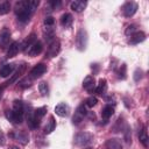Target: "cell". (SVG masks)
<instances>
[{
    "label": "cell",
    "mask_w": 149,
    "mask_h": 149,
    "mask_svg": "<svg viewBox=\"0 0 149 149\" xmlns=\"http://www.w3.org/2000/svg\"><path fill=\"white\" fill-rule=\"evenodd\" d=\"M106 90H107V81H106V79H100L99 83H98V85L94 88V92L97 94L102 95V94L106 93Z\"/></svg>",
    "instance_id": "d6986e66"
},
{
    "label": "cell",
    "mask_w": 149,
    "mask_h": 149,
    "mask_svg": "<svg viewBox=\"0 0 149 149\" xmlns=\"http://www.w3.org/2000/svg\"><path fill=\"white\" fill-rule=\"evenodd\" d=\"M20 43L19 42H13L10 45H9V48H8V50H7V57L8 58H10V57H14V56H16V54L19 52V50H20Z\"/></svg>",
    "instance_id": "ac0fdd59"
},
{
    "label": "cell",
    "mask_w": 149,
    "mask_h": 149,
    "mask_svg": "<svg viewBox=\"0 0 149 149\" xmlns=\"http://www.w3.org/2000/svg\"><path fill=\"white\" fill-rule=\"evenodd\" d=\"M10 9V3L9 1H1L0 2V15H5L9 12Z\"/></svg>",
    "instance_id": "4316f807"
},
{
    "label": "cell",
    "mask_w": 149,
    "mask_h": 149,
    "mask_svg": "<svg viewBox=\"0 0 149 149\" xmlns=\"http://www.w3.org/2000/svg\"><path fill=\"white\" fill-rule=\"evenodd\" d=\"M55 113H56L58 116H62V118L68 116L69 113H70V107H69L68 104L61 102V104L56 105V107H55Z\"/></svg>",
    "instance_id": "8fae6325"
},
{
    "label": "cell",
    "mask_w": 149,
    "mask_h": 149,
    "mask_svg": "<svg viewBox=\"0 0 149 149\" xmlns=\"http://www.w3.org/2000/svg\"><path fill=\"white\" fill-rule=\"evenodd\" d=\"M27 123L31 129H36L40 126V120L35 116L34 111H31V107L29 108V112H27Z\"/></svg>",
    "instance_id": "ba28073f"
},
{
    "label": "cell",
    "mask_w": 149,
    "mask_h": 149,
    "mask_svg": "<svg viewBox=\"0 0 149 149\" xmlns=\"http://www.w3.org/2000/svg\"><path fill=\"white\" fill-rule=\"evenodd\" d=\"M137 10V3L136 2H133V1H129V2H126L122 7V12H123V15L126 17H130L133 16Z\"/></svg>",
    "instance_id": "52a82bcc"
},
{
    "label": "cell",
    "mask_w": 149,
    "mask_h": 149,
    "mask_svg": "<svg viewBox=\"0 0 149 149\" xmlns=\"http://www.w3.org/2000/svg\"><path fill=\"white\" fill-rule=\"evenodd\" d=\"M8 149H19V147H16V146H10Z\"/></svg>",
    "instance_id": "b9f144b4"
},
{
    "label": "cell",
    "mask_w": 149,
    "mask_h": 149,
    "mask_svg": "<svg viewBox=\"0 0 149 149\" xmlns=\"http://www.w3.org/2000/svg\"><path fill=\"white\" fill-rule=\"evenodd\" d=\"M121 120H122L121 118H120V119L118 120V125H120V122H121ZM113 129H114V132H119V128H116V127H114ZM121 129H122V126H120V130H121Z\"/></svg>",
    "instance_id": "60d3db41"
},
{
    "label": "cell",
    "mask_w": 149,
    "mask_h": 149,
    "mask_svg": "<svg viewBox=\"0 0 149 149\" xmlns=\"http://www.w3.org/2000/svg\"><path fill=\"white\" fill-rule=\"evenodd\" d=\"M86 5H87V2H86V1H81V0H74V1H72V2L70 3V7H71V9H72L73 12L80 13V12H83V10L85 9Z\"/></svg>",
    "instance_id": "9a60e30c"
},
{
    "label": "cell",
    "mask_w": 149,
    "mask_h": 149,
    "mask_svg": "<svg viewBox=\"0 0 149 149\" xmlns=\"http://www.w3.org/2000/svg\"><path fill=\"white\" fill-rule=\"evenodd\" d=\"M137 31V27H136V24H129L128 27H127V29H126V35H133L134 33H136Z\"/></svg>",
    "instance_id": "1f68e13d"
},
{
    "label": "cell",
    "mask_w": 149,
    "mask_h": 149,
    "mask_svg": "<svg viewBox=\"0 0 149 149\" xmlns=\"http://www.w3.org/2000/svg\"><path fill=\"white\" fill-rule=\"evenodd\" d=\"M45 113H47V107H38L37 109H35L34 111V114H35V116L38 119V120H41L44 115H45Z\"/></svg>",
    "instance_id": "f546056e"
},
{
    "label": "cell",
    "mask_w": 149,
    "mask_h": 149,
    "mask_svg": "<svg viewBox=\"0 0 149 149\" xmlns=\"http://www.w3.org/2000/svg\"><path fill=\"white\" fill-rule=\"evenodd\" d=\"M6 142V137H5V134L2 133V130L0 129V146H3Z\"/></svg>",
    "instance_id": "f35d334b"
},
{
    "label": "cell",
    "mask_w": 149,
    "mask_h": 149,
    "mask_svg": "<svg viewBox=\"0 0 149 149\" xmlns=\"http://www.w3.org/2000/svg\"><path fill=\"white\" fill-rule=\"evenodd\" d=\"M49 3H50V6L52 7V9H58V8L62 6V1H61V0H51Z\"/></svg>",
    "instance_id": "e575fe53"
},
{
    "label": "cell",
    "mask_w": 149,
    "mask_h": 149,
    "mask_svg": "<svg viewBox=\"0 0 149 149\" xmlns=\"http://www.w3.org/2000/svg\"><path fill=\"white\" fill-rule=\"evenodd\" d=\"M54 23H55V19H54L52 16H47V17L44 19V24H45L47 27H51Z\"/></svg>",
    "instance_id": "d590c367"
},
{
    "label": "cell",
    "mask_w": 149,
    "mask_h": 149,
    "mask_svg": "<svg viewBox=\"0 0 149 149\" xmlns=\"http://www.w3.org/2000/svg\"><path fill=\"white\" fill-rule=\"evenodd\" d=\"M42 50H43V44H42V42L36 41L35 43H33V44H31V47H30L26 52H27L29 56L35 57V56L40 55V54L42 52Z\"/></svg>",
    "instance_id": "9c48e42d"
},
{
    "label": "cell",
    "mask_w": 149,
    "mask_h": 149,
    "mask_svg": "<svg viewBox=\"0 0 149 149\" xmlns=\"http://www.w3.org/2000/svg\"><path fill=\"white\" fill-rule=\"evenodd\" d=\"M93 142V135L87 132H80L74 136V143L78 147H85Z\"/></svg>",
    "instance_id": "3957f363"
},
{
    "label": "cell",
    "mask_w": 149,
    "mask_h": 149,
    "mask_svg": "<svg viewBox=\"0 0 149 149\" xmlns=\"http://www.w3.org/2000/svg\"><path fill=\"white\" fill-rule=\"evenodd\" d=\"M47 71V65L44 63H38L36 64L29 72V78L30 79H36L40 78L42 74H44V72Z\"/></svg>",
    "instance_id": "8992f818"
},
{
    "label": "cell",
    "mask_w": 149,
    "mask_h": 149,
    "mask_svg": "<svg viewBox=\"0 0 149 149\" xmlns=\"http://www.w3.org/2000/svg\"><path fill=\"white\" fill-rule=\"evenodd\" d=\"M3 90H5V86L3 85H0V101H1L2 95H3Z\"/></svg>",
    "instance_id": "ab89813d"
},
{
    "label": "cell",
    "mask_w": 149,
    "mask_h": 149,
    "mask_svg": "<svg viewBox=\"0 0 149 149\" xmlns=\"http://www.w3.org/2000/svg\"><path fill=\"white\" fill-rule=\"evenodd\" d=\"M55 128H56L55 118H54V116H50V119H49L47 126L44 127V133H45V134H50V133H52V132L55 130Z\"/></svg>",
    "instance_id": "484cf974"
},
{
    "label": "cell",
    "mask_w": 149,
    "mask_h": 149,
    "mask_svg": "<svg viewBox=\"0 0 149 149\" xmlns=\"http://www.w3.org/2000/svg\"><path fill=\"white\" fill-rule=\"evenodd\" d=\"M59 50H61V42L55 38V40H54L52 42H50V44H49L48 56H49V57H55V56L58 55Z\"/></svg>",
    "instance_id": "30bf717a"
},
{
    "label": "cell",
    "mask_w": 149,
    "mask_h": 149,
    "mask_svg": "<svg viewBox=\"0 0 149 149\" xmlns=\"http://www.w3.org/2000/svg\"><path fill=\"white\" fill-rule=\"evenodd\" d=\"M142 74H143V72H142V70L141 69H136L135 70V72H134V80L135 81H140L141 79H142Z\"/></svg>",
    "instance_id": "836d02e7"
},
{
    "label": "cell",
    "mask_w": 149,
    "mask_h": 149,
    "mask_svg": "<svg viewBox=\"0 0 149 149\" xmlns=\"http://www.w3.org/2000/svg\"><path fill=\"white\" fill-rule=\"evenodd\" d=\"M5 115H6L7 120L10 121V122L14 123V125H20V123L23 121V113L15 112V111H13V109H10V111H6Z\"/></svg>",
    "instance_id": "5b68a950"
},
{
    "label": "cell",
    "mask_w": 149,
    "mask_h": 149,
    "mask_svg": "<svg viewBox=\"0 0 149 149\" xmlns=\"http://www.w3.org/2000/svg\"><path fill=\"white\" fill-rule=\"evenodd\" d=\"M146 40V34L143 31H136L134 33L132 36H130V40H129V43L130 44H137L140 42H143Z\"/></svg>",
    "instance_id": "2e32d148"
},
{
    "label": "cell",
    "mask_w": 149,
    "mask_h": 149,
    "mask_svg": "<svg viewBox=\"0 0 149 149\" xmlns=\"http://www.w3.org/2000/svg\"><path fill=\"white\" fill-rule=\"evenodd\" d=\"M83 87L87 91V92H93V90L95 88V81H94V77L92 76H87L84 78L83 80Z\"/></svg>",
    "instance_id": "4fadbf2b"
},
{
    "label": "cell",
    "mask_w": 149,
    "mask_h": 149,
    "mask_svg": "<svg viewBox=\"0 0 149 149\" xmlns=\"http://www.w3.org/2000/svg\"><path fill=\"white\" fill-rule=\"evenodd\" d=\"M114 114V107L111 105H106L101 111V116L104 119H109Z\"/></svg>",
    "instance_id": "d4e9b609"
},
{
    "label": "cell",
    "mask_w": 149,
    "mask_h": 149,
    "mask_svg": "<svg viewBox=\"0 0 149 149\" xmlns=\"http://www.w3.org/2000/svg\"><path fill=\"white\" fill-rule=\"evenodd\" d=\"M31 84H30V78H23L22 80L19 81V86L22 87V88H26V87H29Z\"/></svg>",
    "instance_id": "d6a6232c"
},
{
    "label": "cell",
    "mask_w": 149,
    "mask_h": 149,
    "mask_svg": "<svg viewBox=\"0 0 149 149\" xmlns=\"http://www.w3.org/2000/svg\"><path fill=\"white\" fill-rule=\"evenodd\" d=\"M130 130H129V127H126V129H125V140H126V142L127 143H130L132 142V140H130Z\"/></svg>",
    "instance_id": "8d00e7d4"
},
{
    "label": "cell",
    "mask_w": 149,
    "mask_h": 149,
    "mask_svg": "<svg viewBox=\"0 0 149 149\" xmlns=\"http://www.w3.org/2000/svg\"><path fill=\"white\" fill-rule=\"evenodd\" d=\"M72 21H73V17L70 13H64L62 16H61V24L65 28L70 27L72 24Z\"/></svg>",
    "instance_id": "44dd1931"
},
{
    "label": "cell",
    "mask_w": 149,
    "mask_h": 149,
    "mask_svg": "<svg viewBox=\"0 0 149 149\" xmlns=\"http://www.w3.org/2000/svg\"><path fill=\"white\" fill-rule=\"evenodd\" d=\"M87 115V111H86V107L84 106V104L79 105L72 116V123L73 125H79L83 120H84V116Z\"/></svg>",
    "instance_id": "277c9868"
},
{
    "label": "cell",
    "mask_w": 149,
    "mask_h": 149,
    "mask_svg": "<svg viewBox=\"0 0 149 149\" xmlns=\"http://www.w3.org/2000/svg\"><path fill=\"white\" fill-rule=\"evenodd\" d=\"M10 136H12L14 140H16L19 143L23 144V146L29 142V135H28L26 132H16V133L10 134Z\"/></svg>",
    "instance_id": "7c38bea8"
},
{
    "label": "cell",
    "mask_w": 149,
    "mask_h": 149,
    "mask_svg": "<svg viewBox=\"0 0 149 149\" xmlns=\"http://www.w3.org/2000/svg\"><path fill=\"white\" fill-rule=\"evenodd\" d=\"M24 69H26V65H24V64H23V65H21V66H20V69H17V71L15 72V74H14V76H13V77L7 81V83H5V85H3V86L6 87V86L10 85L12 83H14V81H15V80H16V79H17V78H19V77L24 72Z\"/></svg>",
    "instance_id": "cb8c5ba5"
},
{
    "label": "cell",
    "mask_w": 149,
    "mask_h": 149,
    "mask_svg": "<svg viewBox=\"0 0 149 149\" xmlns=\"http://www.w3.org/2000/svg\"><path fill=\"white\" fill-rule=\"evenodd\" d=\"M139 140H140V142L142 143V146H143L144 148L148 147V140H149V137H148L146 127H143V128L141 129V132L139 133Z\"/></svg>",
    "instance_id": "603a6c76"
},
{
    "label": "cell",
    "mask_w": 149,
    "mask_h": 149,
    "mask_svg": "<svg viewBox=\"0 0 149 149\" xmlns=\"http://www.w3.org/2000/svg\"><path fill=\"white\" fill-rule=\"evenodd\" d=\"M13 70H14V65L13 64H5V65H2L0 68V76L2 78H6V77L10 76Z\"/></svg>",
    "instance_id": "ffe728a7"
},
{
    "label": "cell",
    "mask_w": 149,
    "mask_h": 149,
    "mask_svg": "<svg viewBox=\"0 0 149 149\" xmlns=\"http://www.w3.org/2000/svg\"><path fill=\"white\" fill-rule=\"evenodd\" d=\"M38 90H40V93L43 97H45V95L49 94V86H48V84L45 81H41L38 84Z\"/></svg>",
    "instance_id": "f1b7e54d"
},
{
    "label": "cell",
    "mask_w": 149,
    "mask_h": 149,
    "mask_svg": "<svg viewBox=\"0 0 149 149\" xmlns=\"http://www.w3.org/2000/svg\"><path fill=\"white\" fill-rule=\"evenodd\" d=\"M15 12H16V17L20 22H27L31 14H33V10L29 8V5H28V1H19L16 2V6H15Z\"/></svg>",
    "instance_id": "6da1fadb"
},
{
    "label": "cell",
    "mask_w": 149,
    "mask_h": 149,
    "mask_svg": "<svg viewBox=\"0 0 149 149\" xmlns=\"http://www.w3.org/2000/svg\"><path fill=\"white\" fill-rule=\"evenodd\" d=\"M106 147L108 149H122L121 141L119 139H109L106 142Z\"/></svg>",
    "instance_id": "7402d4cb"
},
{
    "label": "cell",
    "mask_w": 149,
    "mask_h": 149,
    "mask_svg": "<svg viewBox=\"0 0 149 149\" xmlns=\"http://www.w3.org/2000/svg\"><path fill=\"white\" fill-rule=\"evenodd\" d=\"M97 102H98V99H97L95 97L91 95V97H88V98L85 100V106H86V107H93V106L97 105Z\"/></svg>",
    "instance_id": "4dcf8cb0"
},
{
    "label": "cell",
    "mask_w": 149,
    "mask_h": 149,
    "mask_svg": "<svg viewBox=\"0 0 149 149\" xmlns=\"http://www.w3.org/2000/svg\"><path fill=\"white\" fill-rule=\"evenodd\" d=\"M87 42H88V36L87 33L84 28L79 29L77 35H76V47L79 51H84L87 47Z\"/></svg>",
    "instance_id": "7a4b0ae2"
},
{
    "label": "cell",
    "mask_w": 149,
    "mask_h": 149,
    "mask_svg": "<svg viewBox=\"0 0 149 149\" xmlns=\"http://www.w3.org/2000/svg\"><path fill=\"white\" fill-rule=\"evenodd\" d=\"M9 38H10V31H9V29L8 28H3L0 31V47L1 48H5L8 44Z\"/></svg>",
    "instance_id": "5bb4252c"
},
{
    "label": "cell",
    "mask_w": 149,
    "mask_h": 149,
    "mask_svg": "<svg viewBox=\"0 0 149 149\" xmlns=\"http://www.w3.org/2000/svg\"><path fill=\"white\" fill-rule=\"evenodd\" d=\"M36 41H37V40H36V35H35V34H30V35L23 41V43L21 44V49L26 52V51L31 47V44L35 43Z\"/></svg>",
    "instance_id": "e0dca14e"
},
{
    "label": "cell",
    "mask_w": 149,
    "mask_h": 149,
    "mask_svg": "<svg viewBox=\"0 0 149 149\" xmlns=\"http://www.w3.org/2000/svg\"><path fill=\"white\" fill-rule=\"evenodd\" d=\"M13 111L23 113L24 112V105H23V102L21 100H14V102H13Z\"/></svg>",
    "instance_id": "83f0119b"
},
{
    "label": "cell",
    "mask_w": 149,
    "mask_h": 149,
    "mask_svg": "<svg viewBox=\"0 0 149 149\" xmlns=\"http://www.w3.org/2000/svg\"><path fill=\"white\" fill-rule=\"evenodd\" d=\"M119 74H120V78H121V79H125V78H126V65H125V64L121 65L120 71H119Z\"/></svg>",
    "instance_id": "74e56055"
}]
</instances>
